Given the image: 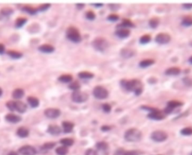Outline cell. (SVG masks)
<instances>
[{
  "label": "cell",
  "mask_w": 192,
  "mask_h": 155,
  "mask_svg": "<svg viewBox=\"0 0 192 155\" xmlns=\"http://www.w3.org/2000/svg\"><path fill=\"white\" fill-rule=\"evenodd\" d=\"M79 77L81 79H84V80H88V79H92V77H94V75L90 72H87V71H83L79 73L78 74Z\"/></svg>",
  "instance_id": "25"
},
{
  "label": "cell",
  "mask_w": 192,
  "mask_h": 155,
  "mask_svg": "<svg viewBox=\"0 0 192 155\" xmlns=\"http://www.w3.org/2000/svg\"><path fill=\"white\" fill-rule=\"evenodd\" d=\"M103 109H104V112H109L111 110V107H110V104L108 103H105L103 105Z\"/></svg>",
  "instance_id": "44"
},
{
  "label": "cell",
  "mask_w": 192,
  "mask_h": 155,
  "mask_svg": "<svg viewBox=\"0 0 192 155\" xmlns=\"http://www.w3.org/2000/svg\"><path fill=\"white\" fill-rule=\"evenodd\" d=\"M61 131H62L61 128L57 125H50L48 129H47V132L49 134L54 136L59 135L61 133Z\"/></svg>",
  "instance_id": "15"
},
{
  "label": "cell",
  "mask_w": 192,
  "mask_h": 155,
  "mask_svg": "<svg viewBox=\"0 0 192 155\" xmlns=\"http://www.w3.org/2000/svg\"><path fill=\"white\" fill-rule=\"evenodd\" d=\"M86 18L89 19V20H92L95 19V14L94 12L91 11H88L86 13Z\"/></svg>",
  "instance_id": "41"
},
{
  "label": "cell",
  "mask_w": 192,
  "mask_h": 155,
  "mask_svg": "<svg viewBox=\"0 0 192 155\" xmlns=\"http://www.w3.org/2000/svg\"><path fill=\"white\" fill-rule=\"evenodd\" d=\"M122 85L126 90L134 92L137 95H140L142 92V85L137 80H124L122 82Z\"/></svg>",
  "instance_id": "1"
},
{
  "label": "cell",
  "mask_w": 192,
  "mask_h": 155,
  "mask_svg": "<svg viewBox=\"0 0 192 155\" xmlns=\"http://www.w3.org/2000/svg\"><path fill=\"white\" fill-rule=\"evenodd\" d=\"M93 154H95V151H92V150H89L88 151L86 152V155H94Z\"/></svg>",
  "instance_id": "50"
},
{
  "label": "cell",
  "mask_w": 192,
  "mask_h": 155,
  "mask_svg": "<svg viewBox=\"0 0 192 155\" xmlns=\"http://www.w3.org/2000/svg\"><path fill=\"white\" fill-rule=\"evenodd\" d=\"M120 26H124V27H127V28H130V27H134V24L132 23L131 21H129V20H125L122 22V23L121 24Z\"/></svg>",
  "instance_id": "39"
},
{
  "label": "cell",
  "mask_w": 192,
  "mask_h": 155,
  "mask_svg": "<svg viewBox=\"0 0 192 155\" xmlns=\"http://www.w3.org/2000/svg\"><path fill=\"white\" fill-rule=\"evenodd\" d=\"M154 62H155V61L153 59H144L142 62H140V66L141 68H147L153 65Z\"/></svg>",
  "instance_id": "27"
},
{
  "label": "cell",
  "mask_w": 192,
  "mask_h": 155,
  "mask_svg": "<svg viewBox=\"0 0 192 155\" xmlns=\"http://www.w3.org/2000/svg\"><path fill=\"white\" fill-rule=\"evenodd\" d=\"M50 6V4H44V5H41L39 8V11H46L47 9H49V7Z\"/></svg>",
  "instance_id": "43"
},
{
  "label": "cell",
  "mask_w": 192,
  "mask_h": 155,
  "mask_svg": "<svg viewBox=\"0 0 192 155\" xmlns=\"http://www.w3.org/2000/svg\"><path fill=\"white\" fill-rule=\"evenodd\" d=\"M182 24L186 26H190L192 25V17H186L182 20Z\"/></svg>",
  "instance_id": "33"
},
{
  "label": "cell",
  "mask_w": 192,
  "mask_h": 155,
  "mask_svg": "<svg viewBox=\"0 0 192 155\" xmlns=\"http://www.w3.org/2000/svg\"><path fill=\"white\" fill-rule=\"evenodd\" d=\"M7 53H8V55H9V56L13 58H20L23 56V54H22L21 53L14 51V50H9V51H8Z\"/></svg>",
  "instance_id": "26"
},
{
  "label": "cell",
  "mask_w": 192,
  "mask_h": 155,
  "mask_svg": "<svg viewBox=\"0 0 192 155\" xmlns=\"http://www.w3.org/2000/svg\"><path fill=\"white\" fill-rule=\"evenodd\" d=\"M26 21H27L26 18H23V17L18 18L17 20H16L15 26L17 27V28H20V27L23 26L26 23Z\"/></svg>",
  "instance_id": "31"
},
{
  "label": "cell",
  "mask_w": 192,
  "mask_h": 155,
  "mask_svg": "<svg viewBox=\"0 0 192 155\" xmlns=\"http://www.w3.org/2000/svg\"><path fill=\"white\" fill-rule=\"evenodd\" d=\"M181 134L185 136L192 135V127H186L181 130Z\"/></svg>",
  "instance_id": "36"
},
{
  "label": "cell",
  "mask_w": 192,
  "mask_h": 155,
  "mask_svg": "<svg viewBox=\"0 0 192 155\" xmlns=\"http://www.w3.org/2000/svg\"><path fill=\"white\" fill-rule=\"evenodd\" d=\"M189 62H190L191 64H192V56L189 58Z\"/></svg>",
  "instance_id": "54"
},
{
  "label": "cell",
  "mask_w": 192,
  "mask_h": 155,
  "mask_svg": "<svg viewBox=\"0 0 192 155\" xmlns=\"http://www.w3.org/2000/svg\"><path fill=\"white\" fill-rule=\"evenodd\" d=\"M179 73H180V69H179V68H176V67H173V68H171L167 69L165 72L166 74L169 76L178 75Z\"/></svg>",
  "instance_id": "23"
},
{
  "label": "cell",
  "mask_w": 192,
  "mask_h": 155,
  "mask_svg": "<svg viewBox=\"0 0 192 155\" xmlns=\"http://www.w3.org/2000/svg\"><path fill=\"white\" fill-rule=\"evenodd\" d=\"M19 153L22 155H35L36 154V150L33 146L24 145L19 149Z\"/></svg>",
  "instance_id": "10"
},
{
  "label": "cell",
  "mask_w": 192,
  "mask_h": 155,
  "mask_svg": "<svg viewBox=\"0 0 192 155\" xmlns=\"http://www.w3.org/2000/svg\"><path fill=\"white\" fill-rule=\"evenodd\" d=\"M55 145L56 144L54 143V142H47V143H45L43 145V148L44 149L49 150V149H52Z\"/></svg>",
  "instance_id": "40"
},
{
  "label": "cell",
  "mask_w": 192,
  "mask_h": 155,
  "mask_svg": "<svg viewBox=\"0 0 192 155\" xmlns=\"http://www.w3.org/2000/svg\"><path fill=\"white\" fill-rule=\"evenodd\" d=\"M182 105V103L176 100H171L167 103V106L164 109V113H171L173 110L178 107H180Z\"/></svg>",
  "instance_id": "12"
},
{
  "label": "cell",
  "mask_w": 192,
  "mask_h": 155,
  "mask_svg": "<svg viewBox=\"0 0 192 155\" xmlns=\"http://www.w3.org/2000/svg\"><path fill=\"white\" fill-rule=\"evenodd\" d=\"M5 120L10 123H18L21 121V118L13 113H9L5 116Z\"/></svg>",
  "instance_id": "14"
},
{
  "label": "cell",
  "mask_w": 192,
  "mask_h": 155,
  "mask_svg": "<svg viewBox=\"0 0 192 155\" xmlns=\"http://www.w3.org/2000/svg\"><path fill=\"white\" fill-rule=\"evenodd\" d=\"M183 7H184V8H185V9H192V3L184 4Z\"/></svg>",
  "instance_id": "48"
},
{
  "label": "cell",
  "mask_w": 192,
  "mask_h": 155,
  "mask_svg": "<svg viewBox=\"0 0 192 155\" xmlns=\"http://www.w3.org/2000/svg\"><path fill=\"white\" fill-rule=\"evenodd\" d=\"M23 10H24V11L27 12L28 14H36V12H37L36 9H34V8H32V7H29V6L24 7V9H23Z\"/></svg>",
  "instance_id": "34"
},
{
  "label": "cell",
  "mask_w": 192,
  "mask_h": 155,
  "mask_svg": "<svg viewBox=\"0 0 192 155\" xmlns=\"http://www.w3.org/2000/svg\"><path fill=\"white\" fill-rule=\"evenodd\" d=\"M97 149L100 151H105L108 149V145L104 142H98L96 145Z\"/></svg>",
  "instance_id": "32"
},
{
  "label": "cell",
  "mask_w": 192,
  "mask_h": 155,
  "mask_svg": "<svg viewBox=\"0 0 192 155\" xmlns=\"http://www.w3.org/2000/svg\"><path fill=\"white\" fill-rule=\"evenodd\" d=\"M150 40H151V37L149 36V35H143V36L141 37L140 39V43H143V44H145V43H149V42L150 41Z\"/></svg>",
  "instance_id": "35"
},
{
  "label": "cell",
  "mask_w": 192,
  "mask_h": 155,
  "mask_svg": "<svg viewBox=\"0 0 192 155\" xmlns=\"http://www.w3.org/2000/svg\"><path fill=\"white\" fill-rule=\"evenodd\" d=\"M56 152V154L58 155H66L68 154V152H69V150H68L67 147L61 146L57 148Z\"/></svg>",
  "instance_id": "30"
},
{
  "label": "cell",
  "mask_w": 192,
  "mask_h": 155,
  "mask_svg": "<svg viewBox=\"0 0 192 155\" xmlns=\"http://www.w3.org/2000/svg\"><path fill=\"white\" fill-rule=\"evenodd\" d=\"M93 95L98 99H106L108 97V91L102 86H96L93 90Z\"/></svg>",
  "instance_id": "6"
},
{
  "label": "cell",
  "mask_w": 192,
  "mask_h": 155,
  "mask_svg": "<svg viewBox=\"0 0 192 155\" xmlns=\"http://www.w3.org/2000/svg\"><path fill=\"white\" fill-rule=\"evenodd\" d=\"M80 84H79L77 82H71V83L69 85V88H70L71 89H73V90H74V91H78V89L80 88Z\"/></svg>",
  "instance_id": "38"
},
{
  "label": "cell",
  "mask_w": 192,
  "mask_h": 155,
  "mask_svg": "<svg viewBox=\"0 0 192 155\" xmlns=\"http://www.w3.org/2000/svg\"><path fill=\"white\" fill-rule=\"evenodd\" d=\"M92 46L98 51L104 52L108 48L109 43L106 39L103 38H97L92 42Z\"/></svg>",
  "instance_id": "4"
},
{
  "label": "cell",
  "mask_w": 192,
  "mask_h": 155,
  "mask_svg": "<svg viewBox=\"0 0 192 155\" xmlns=\"http://www.w3.org/2000/svg\"><path fill=\"white\" fill-rule=\"evenodd\" d=\"M148 109L151 110L149 114V117L150 119L154 120H161L164 118V113L160 110H158L156 109Z\"/></svg>",
  "instance_id": "9"
},
{
  "label": "cell",
  "mask_w": 192,
  "mask_h": 155,
  "mask_svg": "<svg viewBox=\"0 0 192 155\" xmlns=\"http://www.w3.org/2000/svg\"><path fill=\"white\" fill-rule=\"evenodd\" d=\"M71 98L74 102L78 103H84L88 99V95L85 92H80V91H74V93L72 94Z\"/></svg>",
  "instance_id": "5"
},
{
  "label": "cell",
  "mask_w": 192,
  "mask_h": 155,
  "mask_svg": "<svg viewBox=\"0 0 192 155\" xmlns=\"http://www.w3.org/2000/svg\"><path fill=\"white\" fill-rule=\"evenodd\" d=\"M118 19H119V17L116 14H112V15H110L108 17V20H111V21H116Z\"/></svg>",
  "instance_id": "46"
},
{
  "label": "cell",
  "mask_w": 192,
  "mask_h": 155,
  "mask_svg": "<svg viewBox=\"0 0 192 155\" xmlns=\"http://www.w3.org/2000/svg\"><path fill=\"white\" fill-rule=\"evenodd\" d=\"M129 35H130V30L125 28H119L116 32V35L120 38H125L128 37Z\"/></svg>",
  "instance_id": "16"
},
{
  "label": "cell",
  "mask_w": 192,
  "mask_h": 155,
  "mask_svg": "<svg viewBox=\"0 0 192 155\" xmlns=\"http://www.w3.org/2000/svg\"><path fill=\"white\" fill-rule=\"evenodd\" d=\"M134 52L132 50H131V49H123L121 51V55H122V57H124L125 58H131V57L134 55Z\"/></svg>",
  "instance_id": "22"
},
{
  "label": "cell",
  "mask_w": 192,
  "mask_h": 155,
  "mask_svg": "<svg viewBox=\"0 0 192 155\" xmlns=\"http://www.w3.org/2000/svg\"><path fill=\"white\" fill-rule=\"evenodd\" d=\"M17 134L18 137H21V138H25V137H27L29 136V130L26 127H20L17 129Z\"/></svg>",
  "instance_id": "18"
},
{
  "label": "cell",
  "mask_w": 192,
  "mask_h": 155,
  "mask_svg": "<svg viewBox=\"0 0 192 155\" xmlns=\"http://www.w3.org/2000/svg\"><path fill=\"white\" fill-rule=\"evenodd\" d=\"M74 124L70 122H62V127H63L65 133H70L74 128Z\"/></svg>",
  "instance_id": "20"
},
{
  "label": "cell",
  "mask_w": 192,
  "mask_h": 155,
  "mask_svg": "<svg viewBox=\"0 0 192 155\" xmlns=\"http://www.w3.org/2000/svg\"><path fill=\"white\" fill-rule=\"evenodd\" d=\"M60 114V110L56 108H48L44 110V115L49 119H56Z\"/></svg>",
  "instance_id": "8"
},
{
  "label": "cell",
  "mask_w": 192,
  "mask_h": 155,
  "mask_svg": "<svg viewBox=\"0 0 192 155\" xmlns=\"http://www.w3.org/2000/svg\"><path fill=\"white\" fill-rule=\"evenodd\" d=\"M123 155H139V153L137 151H129L124 152Z\"/></svg>",
  "instance_id": "45"
},
{
  "label": "cell",
  "mask_w": 192,
  "mask_h": 155,
  "mask_svg": "<svg viewBox=\"0 0 192 155\" xmlns=\"http://www.w3.org/2000/svg\"><path fill=\"white\" fill-rule=\"evenodd\" d=\"M58 80L62 82H71L73 80V77H72L71 75H69V74H64V75H62L59 77Z\"/></svg>",
  "instance_id": "24"
},
{
  "label": "cell",
  "mask_w": 192,
  "mask_h": 155,
  "mask_svg": "<svg viewBox=\"0 0 192 155\" xmlns=\"http://www.w3.org/2000/svg\"><path fill=\"white\" fill-rule=\"evenodd\" d=\"M167 134L166 132L162 131V130H156L154 131L153 133L151 135V137H152V139L155 141V142H161L165 141L167 139Z\"/></svg>",
  "instance_id": "7"
},
{
  "label": "cell",
  "mask_w": 192,
  "mask_h": 155,
  "mask_svg": "<svg viewBox=\"0 0 192 155\" xmlns=\"http://www.w3.org/2000/svg\"><path fill=\"white\" fill-rule=\"evenodd\" d=\"M171 39V36L167 33H160L156 38V42L160 44H165V43H169Z\"/></svg>",
  "instance_id": "11"
},
{
  "label": "cell",
  "mask_w": 192,
  "mask_h": 155,
  "mask_svg": "<svg viewBox=\"0 0 192 155\" xmlns=\"http://www.w3.org/2000/svg\"><path fill=\"white\" fill-rule=\"evenodd\" d=\"M7 107L9 108V109H10L11 111H15L14 109V101H9L7 103Z\"/></svg>",
  "instance_id": "42"
},
{
  "label": "cell",
  "mask_w": 192,
  "mask_h": 155,
  "mask_svg": "<svg viewBox=\"0 0 192 155\" xmlns=\"http://www.w3.org/2000/svg\"><path fill=\"white\" fill-rule=\"evenodd\" d=\"M102 130H104V131H107V130H110V127H107V126H104V127H102Z\"/></svg>",
  "instance_id": "51"
},
{
  "label": "cell",
  "mask_w": 192,
  "mask_h": 155,
  "mask_svg": "<svg viewBox=\"0 0 192 155\" xmlns=\"http://www.w3.org/2000/svg\"><path fill=\"white\" fill-rule=\"evenodd\" d=\"M14 109L20 113H24L26 111L27 107L25 103L21 101H14Z\"/></svg>",
  "instance_id": "13"
},
{
  "label": "cell",
  "mask_w": 192,
  "mask_h": 155,
  "mask_svg": "<svg viewBox=\"0 0 192 155\" xmlns=\"http://www.w3.org/2000/svg\"><path fill=\"white\" fill-rule=\"evenodd\" d=\"M39 50L42 53H53L55 50V48L52 45H50V44H43V45H41L39 47Z\"/></svg>",
  "instance_id": "17"
},
{
  "label": "cell",
  "mask_w": 192,
  "mask_h": 155,
  "mask_svg": "<svg viewBox=\"0 0 192 155\" xmlns=\"http://www.w3.org/2000/svg\"><path fill=\"white\" fill-rule=\"evenodd\" d=\"M60 142L65 147L71 146L74 144V140L71 138H64L60 140Z\"/></svg>",
  "instance_id": "29"
},
{
  "label": "cell",
  "mask_w": 192,
  "mask_h": 155,
  "mask_svg": "<svg viewBox=\"0 0 192 155\" xmlns=\"http://www.w3.org/2000/svg\"><path fill=\"white\" fill-rule=\"evenodd\" d=\"M125 139L128 142H139L142 139V133L137 128H131L125 132Z\"/></svg>",
  "instance_id": "2"
},
{
  "label": "cell",
  "mask_w": 192,
  "mask_h": 155,
  "mask_svg": "<svg viewBox=\"0 0 192 155\" xmlns=\"http://www.w3.org/2000/svg\"><path fill=\"white\" fill-rule=\"evenodd\" d=\"M24 91L22 88H16L15 90H14L12 93V96L15 99H20L24 97Z\"/></svg>",
  "instance_id": "21"
},
{
  "label": "cell",
  "mask_w": 192,
  "mask_h": 155,
  "mask_svg": "<svg viewBox=\"0 0 192 155\" xmlns=\"http://www.w3.org/2000/svg\"><path fill=\"white\" fill-rule=\"evenodd\" d=\"M5 46L2 43H0V54H3L5 53Z\"/></svg>",
  "instance_id": "47"
},
{
  "label": "cell",
  "mask_w": 192,
  "mask_h": 155,
  "mask_svg": "<svg viewBox=\"0 0 192 155\" xmlns=\"http://www.w3.org/2000/svg\"><path fill=\"white\" fill-rule=\"evenodd\" d=\"M27 101H28L29 104L32 107V108H35V107H38L39 105V100L37 97H29L27 98Z\"/></svg>",
  "instance_id": "19"
},
{
  "label": "cell",
  "mask_w": 192,
  "mask_h": 155,
  "mask_svg": "<svg viewBox=\"0 0 192 155\" xmlns=\"http://www.w3.org/2000/svg\"><path fill=\"white\" fill-rule=\"evenodd\" d=\"M0 14L4 17H9L11 14H13V9H10V8H3L2 10L0 11Z\"/></svg>",
  "instance_id": "28"
},
{
  "label": "cell",
  "mask_w": 192,
  "mask_h": 155,
  "mask_svg": "<svg viewBox=\"0 0 192 155\" xmlns=\"http://www.w3.org/2000/svg\"><path fill=\"white\" fill-rule=\"evenodd\" d=\"M184 81H185V83L187 84L188 85H191L192 84V81L190 80V79H188V78L185 79V80H184Z\"/></svg>",
  "instance_id": "49"
},
{
  "label": "cell",
  "mask_w": 192,
  "mask_h": 155,
  "mask_svg": "<svg viewBox=\"0 0 192 155\" xmlns=\"http://www.w3.org/2000/svg\"><path fill=\"white\" fill-rule=\"evenodd\" d=\"M66 36L72 42L79 43L81 41V35L75 27H69L66 31Z\"/></svg>",
  "instance_id": "3"
},
{
  "label": "cell",
  "mask_w": 192,
  "mask_h": 155,
  "mask_svg": "<svg viewBox=\"0 0 192 155\" xmlns=\"http://www.w3.org/2000/svg\"><path fill=\"white\" fill-rule=\"evenodd\" d=\"M191 155H192V153H191Z\"/></svg>",
  "instance_id": "55"
},
{
  "label": "cell",
  "mask_w": 192,
  "mask_h": 155,
  "mask_svg": "<svg viewBox=\"0 0 192 155\" xmlns=\"http://www.w3.org/2000/svg\"><path fill=\"white\" fill-rule=\"evenodd\" d=\"M2 89L0 88V97L2 96Z\"/></svg>",
  "instance_id": "53"
},
{
  "label": "cell",
  "mask_w": 192,
  "mask_h": 155,
  "mask_svg": "<svg viewBox=\"0 0 192 155\" xmlns=\"http://www.w3.org/2000/svg\"><path fill=\"white\" fill-rule=\"evenodd\" d=\"M9 155H18V154L15 151H11L9 154Z\"/></svg>",
  "instance_id": "52"
},
{
  "label": "cell",
  "mask_w": 192,
  "mask_h": 155,
  "mask_svg": "<svg viewBox=\"0 0 192 155\" xmlns=\"http://www.w3.org/2000/svg\"><path fill=\"white\" fill-rule=\"evenodd\" d=\"M159 24V20H158L157 18H152L151 19L150 21H149V26H150L152 28H155L158 26Z\"/></svg>",
  "instance_id": "37"
}]
</instances>
